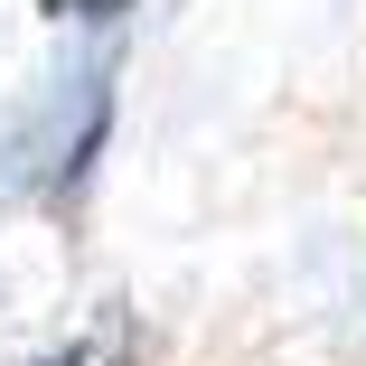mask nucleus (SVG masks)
Wrapping results in <instances>:
<instances>
[{"label": "nucleus", "mask_w": 366, "mask_h": 366, "mask_svg": "<svg viewBox=\"0 0 366 366\" xmlns=\"http://www.w3.org/2000/svg\"><path fill=\"white\" fill-rule=\"evenodd\" d=\"M38 366H141V329L122 320V310H104L85 338H66L56 357H38Z\"/></svg>", "instance_id": "nucleus-1"}]
</instances>
